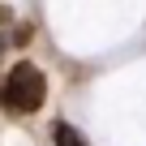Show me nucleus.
<instances>
[{
    "mask_svg": "<svg viewBox=\"0 0 146 146\" xmlns=\"http://www.w3.org/2000/svg\"><path fill=\"white\" fill-rule=\"evenodd\" d=\"M56 146H86V142H82L78 133H73L69 125H56Z\"/></svg>",
    "mask_w": 146,
    "mask_h": 146,
    "instance_id": "nucleus-2",
    "label": "nucleus"
},
{
    "mask_svg": "<svg viewBox=\"0 0 146 146\" xmlns=\"http://www.w3.org/2000/svg\"><path fill=\"white\" fill-rule=\"evenodd\" d=\"M47 99V78L30 60H17L5 78V108L9 112H39Z\"/></svg>",
    "mask_w": 146,
    "mask_h": 146,
    "instance_id": "nucleus-1",
    "label": "nucleus"
}]
</instances>
